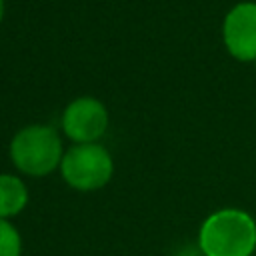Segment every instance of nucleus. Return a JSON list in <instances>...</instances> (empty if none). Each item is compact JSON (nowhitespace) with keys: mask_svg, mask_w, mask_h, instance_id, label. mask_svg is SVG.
Here are the masks:
<instances>
[{"mask_svg":"<svg viewBox=\"0 0 256 256\" xmlns=\"http://www.w3.org/2000/svg\"><path fill=\"white\" fill-rule=\"evenodd\" d=\"M204 256H252L256 250V220L240 208H220L208 214L198 230Z\"/></svg>","mask_w":256,"mask_h":256,"instance_id":"1","label":"nucleus"},{"mask_svg":"<svg viewBox=\"0 0 256 256\" xmlns=\"http://www.w3.org/2000/svg\"><path fill=\"white\" fill-rule=\"evenodd\" d=\"M62 138L48 124H28L10 140V160L18 172L42 178L60 168L64 156Z\"/></svg>","mask_w":256,"mask_h":256,"instance_id":"2","label":"nucleus"},{"mask_svg":"<svg viewBox=\"0 0 256 256\" xmlns=\"http://www.w3.org/2000/svg\"><path fill=\"white\" fill-rule=\"evenodd\" d=\"M62 180L78 192H94L104 188L114 174V160L110 152L98 144H74L60 162Z\"/></svg>","mask_w":256,"mask_h":256,"instance_id":"3","label":"nucleus"},{"mask_svg":"<svg viewBox=\"0 0 256 256\" xmlns=\"http://www.w3.org/2000/svg\"><path fill=\"white\" fill-rule=\"evenodd\" d=\"M108 110L102 100L94 96L74 98L62 112L60 126L64 136H68L74 144H90L98 142L108 130Z\"/></svg>","mask_w":256,"mask_h":256,"instance_id":"4","label":"nucleus"},{"mask_svg":"<svg viewBox=\"0 0 256 256\" xmlns=\"http://www.w3.org/2000/svg\"><path fill=\"white\" fill-rule=\"evenodd\" d=\"M222 42L234 60H256V2L244 0L226 12L222 22Z\"/></svg>","mask_w":256,"mask_h":256,"instance_id":"5","label":"nucleus"},{"mask_svg":"<svg viewBox=\"0 0 256 256\" xmlns=\"http://www.w3.org/2000/svg\"><path fill=\"white\" fill-rule=\"evenodd\" d=\"M28 204V188L16 174H0V218L18 216Z\"/></svg>","mask_w":256,"mask_h":256,"instance_id":"6","label":"nucleus"},{"mask_svg":"<svg viewBox=\"0 0 256 256\" xmlns=\"http://www.w3.org/2000/svg\"><path fill=\"white\" fill-rule=\"evenodd\" d=\"M0 256H22V236L18 228L0 218Z\"/></svg>","mask_w":256,"mask_h":256,"instance_id":"7","label":"nucleus"},{"mask_svg":"<svg viewBox=\"0 0 256 256\" xmlns=\"http://www.w3.org/2000/svg\"><path fill=\"white\" fill-rule=\"evenodd\" d=\"M4 14H6V2L0 0V24H2V20H4Z\"/></svg>","mask_w":256,"mask_h":256,"instance_id":"8","label":"nucleus"},{"mask_svg":"<svg viewBox=\"0 0 256 256\" xmlns=\"http://www.w3.org/2000/svg\"><path fill=\"white\" fill-rule=\"evenodd\" d=\"M254 64H256V60H254Z\"/></svg>","mask_w":256,"mask_h":256,"instance_id":"9","label":"nucleus"}]
</instances>
